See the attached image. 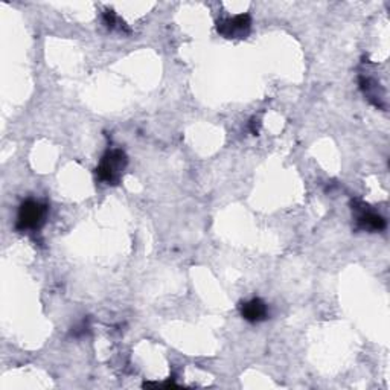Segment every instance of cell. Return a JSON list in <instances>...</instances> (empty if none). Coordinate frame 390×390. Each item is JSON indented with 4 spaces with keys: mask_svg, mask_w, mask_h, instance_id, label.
<instances>
[{
    "mask_svg": "<svg viewBox=\"0 0 390 390\" xmlns=\"http://www.w3.org/2000/svg\"><path fill=\"white\" fill-rule=\"evenodd\" d=\"M127 165H128V158L125 151L119 148L109 150L99 160V165L97 168V177L99 181H102V183L116 186L124 177Z\"/></svg>",
    "mask_w": 390,
    "mask_h": 390,
    "instance_id": "obj_1",
    "label": "cell"
},
{
    "mask_svg": "<svg viewBox=\"0 0 390 390\" xmlns=\"http://www.w3.org/2000/svg\"><path fill=\"white\" fill-rule=\"evenodd\" d=\"M49 214V207L37 200H26L20 204L19 214H17L15 229L20 232H29V230H39L43 224H45Z\"/></svg>",
    "mask_w": 390,
    "mask_h": 390,
    "instance_id": "obj_2",
    "label": "cell"
},
{
    "mask_svg": "<svg viewBox=\"0 0 390 390\" xmlns=\"http://www.w3.org/2000/svg\"><path fill=\"white\" fill-rule=\"evenodd\" d=\"M216 31L224 39H246L252 31V19L249 14H238L216 22Z\"/></svg>",
    "mask_w": 390,
    "mask_h": 390,
    "instance_id": "obj_3",
    "label": "cell"
},
{
    "mask_svg": "<svg viewBox=\"0 0 390 390\" xmlns=\"http://www.w3.org/2000/svg\"><path fill=\"white\" fill-rule=\"evenodd\" d=\"M352 206H354L352 209L357 212V218H355V221H357L358 229L366 232H381L386 229V220L383 216L378 215L374 211H369L368 206L365 204L358 206L355 203Z\"/></svg>",
    "mask_w": 390,
    "mask_h": 390,
    "instance_id": "obj_4",
    "label": "cell"
},
{
    "mask_svg": "<svg viewBox=\"0 0 390 390\" xmlns=\"http://www.w3.org/2000/svg\"><path fill=\"white\" fill-rule=\"evenodd\" d=\"M241 316L250 323H261L270 316L268 305L261 298H253L244 303H241L239 307Z\"/></svg>",
    "mask_w": 390,
    "mask_h": 390,
    "instance_id": "obj_5",
    "label": "cell"
},
{
    "mask_svg": "<svg viewBox=\"0 0 390 390\" xmlns=\"http://www.w3.org/2000/svg\"><path fill=\"white\" fill-rule=\"evenodd\" d=\"M360 89L363 93H365V97L374 104V106L384 109V104H383V101L386 99L384 93L379 92V84L374 80V78L360 76Z\"/></svg>",
    "mask_w": 390,
    "mask_h": 390,
    "instance_id": "obj_6",
    "label": "cell"
},
{
    "mask_svg": "<svg viewBox=\"0 0 390 390\" xmlns=\"http://www.w3.org/2000/svg\"><path fill=\"white\" fill-rule=\"evenodd\" d=\"M104 17V23H106V26L109 29H119V31H123L125 26H120V20L118 19V15L113 10H106L102 14Z\"/></svg>",
    "mask_w": 390,
    "mask_h": 390,
    "instance_id": "obj_7",
    "label": "cell"
}]
</instances>
